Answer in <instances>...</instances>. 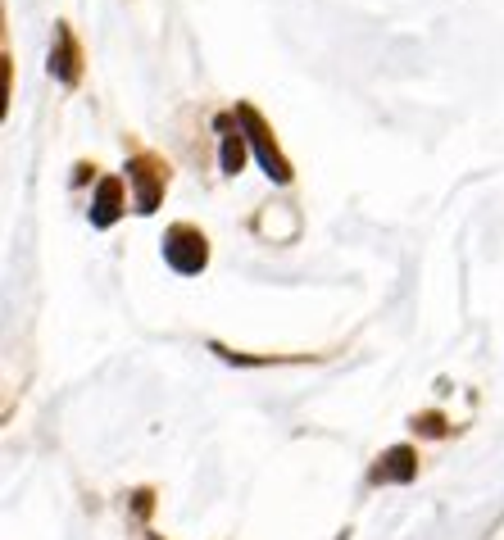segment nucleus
Masks as SVG:
<instances>
[{"label":"nucleus","mask_w":504,"mask_h":540,"mask_svg":"<svg viewBox=\"0 0 504 540\" xmlns=\"http://www.w3.org/2000/svg\"><path fill=\"white\" fill-rule=\"evenodd\" d=\"M128 187H132V205H137V214H155L159 200H164V191H168V164L155 155V150H132Z\"/></svg>","instance_id":"f03ea898"},{"label":"nucleus","mask_w":504,"mask_h":540,"mask_svg":"<svg viewBox=\"0 0 504 540\" xmlns=\"http://www.w3.org/2000/svg\"><path fill=\"white\" fill-rule=\"evenodd\" d=\"M123 209H128V187H123V177H100L96 200H91V223L114 227Z\"/></svg>","instance_id":"39448f33"},{"label":"nucleus","mask_w":504,"mask_h":540,"mask_svg":"<svg viewBox=\"0 0 504 540\" xmlns=\"http://www.w3.org/2000/svg\"><path fill=\"white\" fill-rule=\"evenodd\" d=\"M232 118H237V114H223V118H218V128H223V146H218V164H223V173H228V177H237L241 168H246L250 137H246V128H232Z\"/></svg>","instance_id":"423d86ee"},{"label":"nucleus","mask_w":504,"mask_h":540,"mask_svg":"<svg viewBox=\"0 0 504 540\" xmlns=\"http://www.w3.org/2000/svg\"><path fill=\"white\" fill-rule=\"evenodd\" d=\"M418 477V450L414 445H396L386 450L373 468V482H414Z\"/></svg>","instance_id":"0eeeda50"},{"label":"nucleus","mask_w":504,"mask_h":540,"mask_svg":"<svg viewBox=\"0 0 504 540\" xmlns=\"http://www.w3.org/2000/svg\"><path fill=\"white\" fill-rule=\"evenodd\" d=\"M237 123L246 128L250 150H255V159L264 164V173L273 177V182H282V187H287L291 177H296V168H291V159L282 155V146H277V132L264 123V114H259L255 105H246V100H241V105H237Z\"/></svg>","instance_id":"f257e3e1"},{"label":"nucleus","mask_w":504,"mask_h":540,"mask_svg":"<svg viewBox=\"0 0 504 540\" xmlns=\"http://www.w3.org/2000/svg\"><path fill=\"white\" fill-rule=\"evenodd\" d=\"M164 259H168V268H173V273H182V277L205 273V264H209L205 232H200V227H191V223H173V227H168V236H164Z\"/></svg>","instance_id":"7ed1b4c3"},{"label":"nucleus","mask_w":504,"mask_h":540,"mask_svg":"<svg viewBox=\"0 0 504 540\" xmlns=\"http://www.w3.org/2000/svg\"><path fill=\"white\" fill-rule=\"evenodd\" d=\"M82 73H87V59H82V41L69 23H55V37H50V78L64 82V87H78Z\"/></svg>","instance_id":"20e7f679"}]
</instances>
